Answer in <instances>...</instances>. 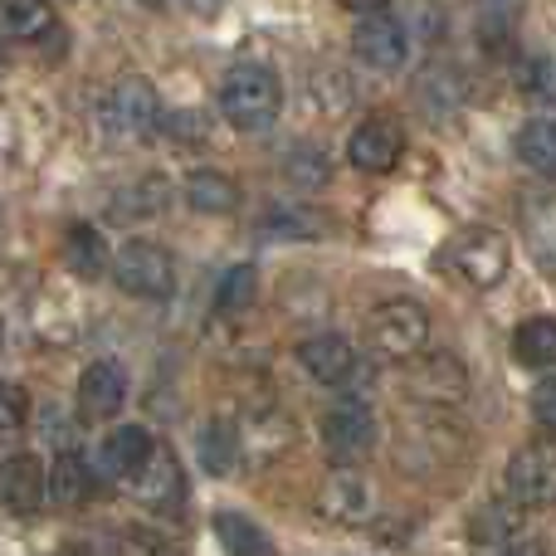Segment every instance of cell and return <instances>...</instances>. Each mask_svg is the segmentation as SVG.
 Returning a JSON list of instances; mask_svg holds the SVG:
<instances>
[{
    "mask_svg": "<svg viewBox=\"0 0 556 556\" xmlns=\"http://www.w3.org/2000/svg\"><path fill=\"white\" fill-rule=\"evenodd\" d=\"M191 5H195V10H205V15H211V10H220L225 0H191Z\"/></svg>",
    "mask_w": 556,
    "mask_h": 556,
    "instance_id": "35",
    "label": "cell"
},
{
    "mask_svg": "<svg viewBox=\"0 0 556 556\" xmlns=\"http://www.w3.org/2000/svg\"><path fill=\"white\" fill-rule=\"evenodd\" d=\"M317 434H323L327 459L342 464V469H352V464L362 459V454L371 450V440H376V415L366 410L362 401H337L332 410L323 415Z\"/></svg>",
    "mask_w": 556,
    "mask_h": 556,
    "instance_id": "8",
    "label": "cell"
},
{
    "mask_svg": "<svg viewBox=\"0 0 556 556\" xmlns=\"http://www.w3.org/2000/svg\"><path fill=\"white\" fill-rule=\"evenodd\" d=\"M64 264L78 278H98L108 264H113V254H108L103 235H98L93 225H68L64 230Z\"/></svg>",
    "mask_w": 556,
    "mask_h": 556,
    "instance_id": "24",
    "label": "cell"
},
{
    "mask_svg": "<svg viewBox=\"0 0 556 556\" xmlns=\"http://www.w3.org/2000/svg\"><path fill=\"white\" fill-rule=\"evenodd\" d=\"M440 264L450 274H459L469 288H493L508 278L513 244H508V235L493 230V225H469V230H459L440 250Z\"/></svg>",
    "mask_w": 556,
    "mask_h": 556,
    "instance_id": "2",
    "label": "cell"
},
{
    "mask_svg": "<svg viewBox=\"0 0 556 556\" xmlns=\"http://www.w3.org/2000/svg\"><path fill=\"white\" fill-rule=\"evenodd\" d=\"M240 430L230 420H205L201 434H195V454H201L205 473H215V479H230L235 464H240Z\"/></svg>",
    "mask_w": 556,
    "mask_h": 556,
    "instance_id": "22",
    "label": "cell"
},
{
    "mask_svg": "<svg viewBox=\"0 0 556 556\" xmlns=\"http://www.w3.org/2000/svg\"><path fill=\"white\" fill-rule=\"evenodd\" d=\"M123 556H176V547L162 538V532L127 528V532H123Z\"/></svg>",
    "mask_w": 556,
    "mask_h": 556,
    "instance_id": "31",
    "label": "cell"
},
{
    "mask_svg": "<svg viewBox=\"0 0 556 556\" xmlns=\"http://www.w3.org/2000/svg\"><path fill=\"white\" fill-rule=\"evenodd\" d=\"M317 513L327 522H337V528H362V522L376 518V489L356 469L337 464L323 479V489H317Z\"/></svg>",
    "mask_w": 556,
    "mask_h": 556,
    "instance_id": "10",
    "label": "cell"
},
{
    "mask_svg": "<svg viewBox=\"0 0 556 556\" xmlns=\"http://www.w3.org/2000/svg\"><path fill=\"white\" fill-rule=\"evenodd\" d=\"M401 152H405V132H401V123L386 117V113L366 117V123L346 137V162H352L356 172H366V176L391 172V166L401 162Z\"/></svg>",
    "mask_w": 556,
    "mask_h": 556,
    "instance_id": "11",
    "label": "cell"
},
{
    "mask_svg": "<svg viewBox=\"0 0 556 556\" xmlns=\"http://www.w3.org/2000/svg\"><path fill=\"white\" fill-rule=\"evenodd\" d=\"M260 230L269 240H327L332 235V215L313 211V205H274Z\"/></svg>",
    "mask_w": 556,
    "mask_h": 556,
    "instance_id": "20",
    "label": "cell"
},
{
    "mask_svg": "<svg viewBox=\"0 0 556 556\" xmlns=\"http://www.w3.org/2000/svg\"><path fill=\"white\" fill-rule=\"evenodd\" d=\"M352 54L362 59L366 68H376V74H395V68H405V59H410V35H405V25L391 15H366L352 35Z\"/></svg>",
    "mask_w": 556,
    "mask_h": 556,
    "instance_id": "12",
    "label": "cell"
},
{
    "mask_svg": "<svg viewBox=\"0 0 556 556\" xmlns=\"http://www.w3.org/2000/svg\"><path fill=\"white\" fill-rule=\"evenodd\" d=\"M186 205L201 215H235L240 211V186L230 181L225 172H191L181 186Z\"/></svg>",
    "mask_w": 556,
    "mask_h": 556,
    "instance_id": "21",
    "label": "cell"
},
{
    "mask_svg": "<svg viewBox=\"0 0 556 556\" xmlns=\"http://www.w3.org/2000/svg\"><path fill=\"white\" fill-rule=\"evenodd\" d=\"M532 415L542 420V430L556 434V376L538 381V391H532Z\"/></svg>",
    "mask_w": 556,
    "mask_h": 556,
    "instance_id": "32",
    "label": "cell"
},
{
    "mask_svg": "<svg viewBox=\"0 0 556 556\" xmlns=\"http://www.w3.org/2000/svg\"><path fill=\"white\" fill-rule=\"evenodd\" d=\"M298 366H303L317 386H342L356 366V352L342 332H317V337L298 342Z\"/></svg>",
    "mask_w": 556,
    "mask_h": 556,
    "instance_id": "15",
    "label": "cell"
},
{
    "mask_svg": "<svg viewBox=\"0 0 556 556\" xmlns=\"http://www.w3.org/2000/svg\"><path fill=\"white\" fill-rule=\"evenodd\" d=\"M283 176L293 186H307V191H313V186L327 181V156L317 152V147H293V152L283 156Z\"/></svg>",
    "mask_w": 556,
    "mask_h": 556,
    "instance_id": "28",
    "label": "cell"
},
{
    "mask_svg": "<svg viewBox=\"0 0 556 556\" xmlns=\"http://www.w3.org/2000/svg\"><path fill=\"white\" fill-rule=\"evenodd\" d=\"M498 556H547V552H542L538 538H513V542H503Z\"/></svg>",
    "mask_w": 556,
    "mask_h": 556,
    "instance_id": "33",
    "label": "cell"
},
{
    "mask_svg": "<svg viewBox=\"0 0 556 556\" xmlns=\"http://www.w3.org/2000/svg\"><path fill=\"white\" fill-rule=\"evenodd\" d=\"M346 10H356V15H381L386 5H391V0H342Z\"/></svg>",
    "mask_w": 556,
    "mask_h": 556,
    "instance_id": "34",
    "label": "cell"
},
{
    "mask_svg": "<svg viewBox=\"0 0 556 556\" xmlns=\"http://www.w3.org/2000/svg\"><path fill=\"white\" fill-rule=\"evenodd\" d=\"M0 35L15 45H49L59 35V20L49 0H0Z\"/></svg>",
    "mask_w": 556,
    "mask_h": 556,
    "instance_id": "18",
    "label": "cell"
},
{
    "mask_svg": "<svg viewBox=\"0 0 556 556\" xmlns=\"http://www.w3.org/2000/svg\"><path fill=\"white\" fill-rule=\"evenodd\" d=\"M127 483H132V498L142 503L147 513H156V518H176V513L186 508V473H181V464H176V454L162 450V444H156L152 459Z\"/></svg>",
    "mask_w": 556,
    "mask_h": 556,
    "instance_id": "9",
    "label": "cell"
},
{
    "mask_svg": "<svg viewBox=\"0 0 556 556\" xmlns=\"http://www.w3.org/2000/svg\"><path fill=\"white\" fill-rule=\"evenodd\" d=\"M25 415H29V395L20 391V386L0 381V434L20 430V425H25Z\"/></svg>",
    "mask_w": 556,
    "mask_h": 556,
    "instance_id": "30",
    "label": "cell"
},
{
    "mask_svg": "<svg viewBox=\"0 0 556 556\" xmlns=\"http://www.w3.org/2000/svg\"><path fill=\"white\" fill-rule=\"evenodd\" d=\"M405 391L425 405H459L469 395V366L454 352H430L425 346L420 356L405 362Z\"/></svg>",
    "mask_w": 556,
    "mask_h": 556,
    "instance_id": "7",
    "label": "cell"
},
{
    "mask_svg": "<svg viewBox=\"0 0 556 556\" xmlns=\"http://www.w3.org/2000/svg\"><path fill=\"white\" fill-rule=\"evenodd\" d=\"M93 489H98L93 464H88L84 454H74V450L59 454V459L49 464V473H45V498H54L59 508H84V503L93 498Z\"/></svg>",
    "mask_w": 556,
    "mask_h": 556,
    "instance_id": "17",
    "label": "cell"
},
{
    "mask_svg": "<svg viewBox=\"0 0 556 556\" xmlns=\"http://www.w3.org/2000/svg\"><path fill=\"white\" fill-rule=\"evenodd\" d=\"M215 303H220L225 313H244V307L260 303V274H254V264H230V269L220 274Z\"/></svg>",
    "mask_w": 556,
    "mask_h": 556,
    "instance_id": "27",
    "label": "cell"
},
{
    "mask_svg": "<svg viewBox=\"0 0 556 556\" xmlns=\"http://www.w3.org/2000/svg\"><path fill=\"white\" fill-rule=\"evenodd\" d=\"M166 205H172V181H166V176H142V181L123 186V191L108 201V215H113V220L137 225V220H152V215H162Z\"/></svg>",
    "mask_w": 556,
    "mask_h": 556,
    "instance_id": "19",
    "label": "cell"
},
{
    "mask_svg": "<svg viewBox=\"0 0 556 556\" xmlns=\"http://www.w3.org/2000/svg\"><path fill=\"white\" fill-rule=\"evenodd\" d=\"M513 356L522 366H556V317H528V323H518Z\"/></svg>",
    "mask_w": 556,
    "mask_h": 556,
    "instance_id": "26",
    "label": "cell"
},
{
    "mask_svg": "<svg viewBox=\"0 0 556 556\" xmlns=\"http://www.w3.org/2000/svg\"><path fill=\"white\" fill-rule=\"evenodd\" d=\"M113 278H117V288L123 293H132V298H147V303H156V298H172V288H176V264H172V254L162 250V244H152V240H127L123 250L113 254Z\"/></svg>",
    "mask_w": 556,
    "mask_h": 556,
    "instance_id": "6",
    "label": "cell"
},
{
    "mask_svg": "<svg viewBox=\"0 0 556 556\" xmlns=\"http://www.w3.org/2000/svg\"><path fill=\"white\" fill-rule=\"evenodd\" d=\"M127 401V371L117 362H88L78 376V415L84 420H113Z\"/></svg>",
    "mask_w": 556,
    "mask_h": 556,
    "instance_id": "14",
    "label": "cell"
},
{
    "mask_svg": "<svg viewBox=\"0 0 556 556\" xmlns=\"http://www.w3.org/2000/svg\"><path fill=\"white\" fill-rule=\"evenodd\" d=\"M152 450H156V440L142 430V425H117V430H108V434H103V444H98V454H93V473H98V479L127 483L147 459H152Z\"/></svg>",
    "mask_w": 556,
    "mask_h": 556,
    "instance_id": "13",
    "label": "cell"
},
{
    "mask_svg": "<svg viewBox=\"0 0 556 556\" xmlns=\"http://www.w3.org/2000/svg\"><path fill=\"white\" fill-rule=\"evenodd\" d=\"M39 503H45V464H39L35 454H10V459H0V508L29 518Z\"/></svg>",
    "mask_w": 556,
    "mask_h": 556,
    "instance_id": "16",
    "label": "cell"
},
{
    "mask_svg": "<svg viewBox=\"0 0 556 556\" xmlns=\"http://www.w3.org/2000/svg\"><path fill=\"white\" fill-rule=\"evenodd\" d=\"M156 132H166L172 142H181V147H191V142H201V137H205V123H201V113L181 108V113H162Z\"/></svg>",
    "mask_w": 556,
    "mask_h": 556,
    "instance_id": "29",
    "label": "cell"
},
{
    "mask_svg": "<svg viewBox=\"0 0 556 556\" xmlns=\"http://www.w3.org/2000/svg\"><path fill=\"white\" fill-rule=\"evenodd\" d=\"M366 342L386 362H410L430 346V313L415 298H391L366 317Z\"/></svg>",
    "mask_w": 556,
    "mask_h": 556,
    "instance_id": "4",
    "label": "cell"
},
{
    "mask_svg": "<svg viewBox=\"0 0 556 556\" xmlns=\"http://www.w3.org/2000/svg\"><path fill=\"white\" fill-rule=\"evenodd\" d=\"M513 147H518V162L528 166V172L556 176V117H532V123H522Z\"/></svg>",
    "mask_w": 556,
    "mask_h": 556,
    "instance_id": "23",
    "label": "cell"
},
{
    "mask_svg": "<svg viewBox=\"0 0 556 556\" xmlns=\"http://www.w3.org/2000/svg\"><path fill=\"white\" fill-rule=\"evenodd\" d=\"M156 123H162V98H156V88L137 74L117 78L113 93H108L103 108H98V127H103V137L117 147L147 142V137L156 132Z\"/></svg>",
    "mask_w": 556,
    "mask_h": 556,
    "instance_id": "3",
    "label": "cell"
},
{
    "mask_svg": "<svg viewBox=\"0 0 556 556\" xmlns=\"http://www.w3.org/2000/svg\"><path fill=\"white\" fill-rule=\"evenodd\" d=\"M508 498L518 508H547L556 503V434L542 430L508 459Z\"/></svg>",
    "mask_w": 556,
    "mask_h": 556,
    "instance_id": "5",
    "label": "cell"
},
{
    "mask_svg": "<svg viewBox=\"0 0 556 556\" xmlns=\"http://www.w3.org/2000/svg\"><path fill=\"white\" fill-rule=\"evenodd\" d=\"M215 538L230 556H274V542L260 522H250L244 513H215Z\"/></svg>",
    "mask_w": 556,
    "mask_h": 556,
    "instance_id": "25",
    "label": "cell"
},
{
    "mask_svg": "<svg viewBox=\"0 0 556 556\" xmlns=\"http://www.w3.org/2000/svg\"><path fill=\"white\" fill-rule=\"evenodd\" d=\"M283 108V84L269 64H235L220 84V117L240 132H264L274 127Z\"/></svg>",
    "mask_w": 556,
    "mask_h": 556,
    "instance_id": "1",
    "label": "cell"
}]
</instances>
